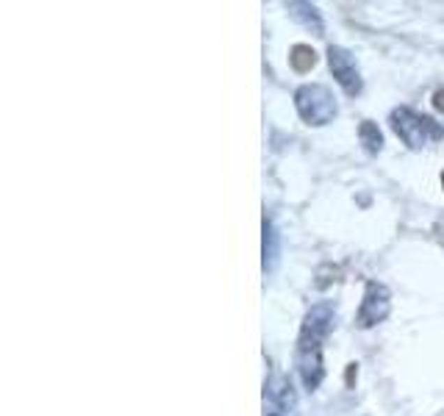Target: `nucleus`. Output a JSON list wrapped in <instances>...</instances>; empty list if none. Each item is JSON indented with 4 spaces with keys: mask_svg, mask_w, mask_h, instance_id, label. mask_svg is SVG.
Wrapping results in <instances>:
<instances>
[{
    "mask_svg": "<svg viewBox=\"0 0 444 416\" xmlns=\"http://www.w3.org/2000/svg\"><path fill=\"white\" fill-rule=\"evenodd\" d=\"M392 128H394V133H397L411 150H420V147H425L431 139H442L444 136V128L439 122H434L431 117L417 114L414 108H406V105L392 111Z\"/></svg>",
    "mask_w": 444,
    "mask_h": 416,
    "instance_id": "f257e3e1",
    "label": "nucleus"
},
{
    "mask_svg": "<svg viewBox=\"0 0 444 416\" xmlns=\"http://www.w3.org/2000/svg\"><path fill=\"white\" fill-rule=\"evenodd\" d=\"M295 105L309 125H328L336 117V98L323 84H303L295 92Z\"/></svg>",
    "mask_w": 444,
    "mask_h": 416,
    "instance_id": "f03ea898",
    "label": "nucleus"
},
{
    "mask_svg": "<svg viewBox=\"0 0 444 416\" xmlns=\"http://www.w3.org/2000/svg\"><path fill=\"white\" fill-rule=\"evenodd\" d=\"M328 67H331L333 78L339 81V87H341L347 95H358V92L364 89V81H361L355 56H353L347 47H339V45H331V47H328Z\"/></svg>",
    "mask_w": 444,
    "mask_h": 416,
    "instance_id": "7ed1b4c3",
    "label": "nucleus"
},
{
    "mask_svg": "<svg viewBox=\"0 0 444 416\" xmlns=\"http://www.w3.org/2000/svg\"><path fill=\"white\" fill-rule=\"evenodd\" d=\"M392 311V295L383 283H367L361 309H358V325L361 327H372L378 322H383Z\"/></svg>",
    "mask_w": 444,
    "mask_h": 416,
    "instance_id": "20e7f679",
    "label": "nucleus"
},
{
    "mask_svg": "<svg viewBox=\"0 0 444 416\" xmlns=\"http://www.w3.org/2000/svg\"><path fill=\"white\" fill-rule=\"evenodd\" d=\"M333 322H336V311L331 303H317L303 319V330H300V344H317L323 347L325 336L331 333Z\"/></svg>",
    "mask_w": 444,
    "mask_h": 416,
    "instance_id": "39448f33",
    "label": "nucleus"
},
{
    "mask_svg": "<svg viewBox=\"0 0 444 416\" xmlns=\"http://www.w3.org/2000/svg\"><path fill=\"white\" fill-rule=\"evenodd\" d=\"M297 372H300V380L309 392L320 389L323 378H325V366H323V347L317 344H297Z\"/></svg>",
    "mask_w": 444,
    "mask_h": 416,
    "instance_id": "423d86ee",
    "label": "nucleus"
},
{
    "mask_svg": "<svg viewBox=\"0 0 444 416\" xmlns=\"http://www.w3.org/2000/svg\"><path fill=\"white\" fill-rule=\"evenodd\" d=\"M267 397L275 406V411H281V414H295V408H297V392H295L292 380L283 375H272L267 380Z\"/></svg>",
    "mask_w": 444,
    "mask_h": 416,
    "instance_id": "0eeeda50",
    "label": "nucleus"
},
{
    "mask_svg": "<svg viewBox=\"0 0 444 416\" xmlns=\"http://www.w3.org/2000/svg\"><path fill=\"white\" fill-rule=\"evenodd\" d=\"M261 255H264V272H272L275 267H278V261H281V233H278V228L269 222V219H264V239H261Z\"/></svg>",
    "mask_w": 444,
    "mask_h": 416,
    "instance_id": "6e6552de",
    "label": "nucleus"
},
{
    "mask_svg": "<svg viewBox=\"0 0 444 416\" xmlns=\"http://www.w3.org/2000/svg\"><path fill=\"white\" fill-rule=\"evenodd\" d=\"M286 8H289V17H292L295 22H300L303 28H309L314 36H323V34H325V25H323V17H320L317 6H311V3H289Z\"/></svg>",
    "mask_w": 444,
    "mask_h": 416,
    "instance_id": "1a4fd4ad",
    "label": "nucleus"
},
{
    "mask_svg": "<svg viewBox=\"0 0 444 416\" xmlns=\"http://www.w3.org/2000/svg\"><path fill=\"white\" fill-rule=\"evenodd\" d=\"M358 136H361V144H364V150H367L369 156H375V153L383 150V136H380V128H378L375 122H369V119L361 122Z\"/></svg>",
    "mask_w": 444,
    "mask_h": 416,
    "instance_id": "9d476101",
    "label": "nucleus"
},
{
    "mask_svg": "<svg viewBox=\"0 0 444 416\" xmlns=\"http://www.w3.org/2000/svg\"><path fill=\"white\" fill-rule=\"evenodd\" d=\"M314 61H317V56H314V50L311 47H306V45H297L295 50H292V64H295V70H309V67H314Z\"/></svg>",
    "mask_w": 444,
    "mask_h": 416,
    "instance_id": "9b49d317",
    "label": "nucleus"
},
{
    "mask_svg": "<svg viewBox=\"0 0 444 416\" xmlns=\"http://www.w3.org/2000/svg\"><path fill=\"white\" fill-rule=\"evenodd\" d=\"M434 105H436V111H442L444 114V89H439V92L434 95Z\"/></svg>",
    "mask_w": 444,
    "mask_h": 416,
    "instance_id": "f8f14e48",
    "label": "nucleus"
},
{
    "mask_svg": "<svg viewBox=\"0 0 444 416\" xmlns=\"http://www.w3.org/2000/svg\"><path fill=\"white\" fill-rule=\"evenodd\" d=\"M267 416H295V414H281V411H272V414H267Z\"/></svg>",
    "mask_w": 444,
    "mask_h": 416,
    "instance_id": "ddd939ff",
    "label": "nucleus"
},
{
    "mask_svg": "<svg viewBox=\"0 0 444 416\" xmlns=\"http://www.w3.org/2000/svg\"><path fill=\"white\" fill-rule=\"evenodd\" d=\"M442 184H444V175H442Z\"/></svg>",
    "mask_w": 444,
    "mask_h": 416,
    "instance_id": "4468645a",
    "label": "nucleus"
}]
</instances>
